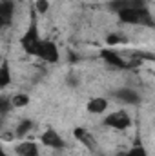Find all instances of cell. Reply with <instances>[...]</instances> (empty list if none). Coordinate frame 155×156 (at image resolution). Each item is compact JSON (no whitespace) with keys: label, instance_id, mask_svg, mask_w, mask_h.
<instances>
[{"label":"cell","instance_id":"9a60e30c","mask_svg":"<svg viewBox=\"0 0 155 156\" xmlns=\"http://www.w3.org/2000/svg\"><path fill=\"white\" fill-rule=\"evenodd\" d=\"M31 129H33V122H31V120H22V122L17 125V129H15V138H24V136H28Z\"/></svg>","mask_w":155,"mask_h":156},{"label":"cell","instance_id":"ba28073f","mask_svg":"<svg viewBox=\"0 0 155 156\" xmlns=\"http://www.w3.org/2000/svg\"><path fill=\"white\" fill-rule=\"evenodd\" d=\"M17 156H40V145L33 140H24L18 145H15Z\"/></svg>","mask_w":155,"mask_h":156},{"label":"cell","instance_id":"2e32d148","mask_svg":"<svg viewBox=\"0 0 155 156\" xmlns=\"http://www.w3.org/2000/svg\"><path fill=\"white\" fill-rule=\"evenodd\" d=\"M33 11H35L37 15H46V13L49 11V2H47V0H35Z\"/></svg>","mask_w":155,"mask_h":156},{"label":"cell","instance_id":"8992f818","mask_svg":"<svg viewBox=\"0 0 155 156\" xmlns=\"http://www.w3.org/2000/svg\"><path fill=\"white\" fill-rule=\"evenodd\" d=\"M40 145H44L47 149H53V151H60V149L66 147V142L55 129H46L40 134Z\"/></svg>","mask_w":155,"mask_h":156},{"label":"cell","instance_id":"7a4b0ae2","mask_svg":"<svg viewBox=\"0 0 155 156\" xmlns=\"http://www.w3.org/2000/svg\"><path fill=\"white\" fill-rule=\"evenodd\" d=\"M40 29H39V15L31 9V16H29V24H28V29L24 31L22 38H20V47L24 49L26 55L31 56V53L35 51L37 44L40 42Z\"/></svg>","mask_w":155,"mask_h":156},{"label":"cell","instance_id":"e0dca14e","mask_svg":"<svg viewBox=\"0 0 155 156\" xmlns=\"http://www.w3.org/2000/svg\"><path fill=\"white\" fill-rule=\"evenodd\" d=\"M122 156H150V154H148V151H146L142 145H139V144H137V145H133L131 149H128Z\"/></svg>","mask_w":155,"mask_h":156},{"label":"cell","instance_id":"277c9868","mask_svg":"<svg viewBox=\"0 0 155 156\" xmlns=\"http://www.w3.org/2000/svg\"><path fill=\"white\" fill-rule=\"evenodd\" d=\"M102 123H104V127L113 129V131H126V129L131 127L133 120H131V115L126 109H117V111H112L110 115H106Z\"/></svg>","mask_w":155,"mask_h":156},{"label":"cell","instance_id":"ac0fdd59","mask_svg":"<svg viewBox=\"0 0 155 156\" xmlns=\"http://www.w3.org/2000/svg\"><path fill=\"white\" fill-rule=\"evenodd\" d=\"M9 105H11V104H9V98H7V96H2V94H0V113L7 111V109H9Z\"/></svg>","mask_w":155,"mask_h":156},{"label":"cell","instance_id":"4fadbf2b","mask_svg":"<svg viewBox=\"0 0 155 156\" xmlns=\"http://www.w3.org/2000/svg\"><path fill=\"white\" fill-rule=\"evenodd\" d=\"M73 136L77 138L82 145H86V147H89V145L93 144V136H91L89 131L84 129V127H75V129H73Z\"/></svg>","mask_w":155,"mask_h":156},{"label":"cell","instance_id":"5b68a950","mask_svg":"<svg viewBox=\"0 0 155 156\" xmlns=\"http://www.w3.org/2000/svg\"><path fill=\"white\" fill-rule=\"evenodd\" d=\"M99 56H100L106 64H110L112 67H115V69H128V67H130L128 60H124L122 55H120L117 49H113V47H104V49H100Z\"/></svg>","mask_w":155,"mask_h":156},{"label":"cell","instance_id":"30bf717a","mask_svg":"<svg viewBox=\"0 0 155 156\" xmlns=\"http://www.w3.org/2000/svg\"><path fill=\"white\" fill-rule=\"evenodd\" d=\"M11 66H9V60H4L2 64H0V91L2 89H6L9 83H11Z\"/></svg>","mask_w":155,"mask_h":156},{"label":"cell","instance_id":"3957f363","mask_svg":"<svg viewBox=\"0 0 155 156\" xmlns=\"http://www.w3.org/2000/svg\"><path fill=\"white\" fill-rule=\"evenodd\" d=\"M31 56L39 58L44 64H57L60 60V51H59V47L53 40L42 37L40 42L37 44V47H35V51L31 53Z\"/></svg>","mask_w":155,"mask_h":156},{"label":"cell","instance_id":"6da1fadb","mask_svg":"<svg viewBox=\"0 0 155 156\" xmlns=\"http://www.w3.org/2000/svg\"><path fill=\"white\" fill-rule=\"evenodd\" d=\"M119 20L122 24L128 26H146V27H153V16L148 5H141V7H128V9H120L115 11Z\"/></svg>","mask_w":155,"mask_h":156},{"label":"cell","instance_id":"8fae6325","mask_svg":"<svg viewBox=\"0 0 155 156\" xmlns=\"http://www.w3.org/2000/svg\"><path fill=\"white\" fill-rule=\"evenodd\" d=\"M115 96L122 104H128V105H133V104L139 102V94L135 91H131V89H120V91L115 93Z\"/></svg>","mask_w":155,"mask_h":156},{"label":"cell","instance_id":"d6986e66","mask_svg":"<svg viewBox=\"0 0 155 156\" xmlns=\"http://www.w3.org/2000/svg\"><path fill=\"white\" fill-rule=\"evenodd\" d=\"M0 156H9V154H7V153H6V149H4L2 145H0Z\"/></svg>","mask_w":155,"mask_h":156},{"label":"cell","instance_id":"7c38bea8","mask_svg":"<svg viewBox=\"0 0 155 156\" xmlns=\"http://www.w3.org/2000/svg\"><path fill=\"white\" fill-rule=\"evenodd\" d=\"M110 5H112V9L120 11V9H128V7H141L146 4H144V0H113Z\"/></svg>","mask_w":155,"mask_h":156},{"label":"cell","instance_id":"5bb4252c","mask_svg":"<svg viewBox=\"0 0 155 156\" xmlns=\"http://www.w3.org/2000/svg\"><path fill=\"white\" fill-rule=\"evenodd\" d=\"M29 102H31V98H29V94H28V93H17V94L9 96V104H11L13 107H17V109L26 107Z\"/></svg>","mask_w":155,"mask_h":156},{"label":"cell","instance_id":"52a82bcc","mask_svg":"<svg viewBox=\"0 0 155 156\" xmlns=\"http://www.w3.org/2000/svg\"><path fill=\"white\" fill-rule=\"evenodd\" d=\"M108 109H110V100L104 96H93L86 104V111L89 115H104Z\"/></svg>","mask_w":155,"mask_h":156},{"label":"cell","instance_id":"9c48e42d","mask_svg":"<svg viewBox=\"0 0 155 156\" xmlns=\"http://www.w3.org/2000/svg\"><path fill=\"white\" fill-rule=\"evenodd\" d=\"M13 13H15V5L11 0H0V27L9 26V22L13 20Z\"/></svg>","mask_w":155,"mask_h":156}]
</instances>
